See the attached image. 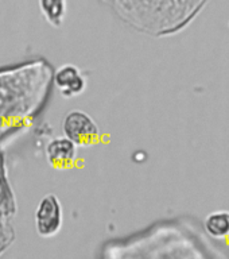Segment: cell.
<instances>
[{
  "label": "cell",
  "mask_w": 229,
  "mask_h": 259,
  "mask_svg": "<svg viewBox=\"0 0 229 259\" xmlns=\"http://www.w3.org/2000/svg\"><path fill=\"white\" fill-rule=\"evenodd\" d=\"M133 30L163 34L181 26L204 0H99Z\"/></svg>",
  "instance_id": "obj_2"
},
{
  "label": "cell",
  "mask_w": 229,
  "mask_h": 259,
  "mask_svg": "<svg viewBox=\"0 0 229 259\" xmlns=\"http://www.w3.org/2000/svg\"><path fill=\"white\" fill-rule=\"evenodd\" d=\"M205 228L214 238H224L229 235V212L217 210L210 213L205 220Z\"/></svg>",
  "instance_id": "obj_9"
},
{
  "label": "cell",
  "mask_w": 229,
  "mask_h": 259,
  "mask_svg": "<svg viewBox=\"0 0 229 259\" xmlns=\"http://www.w3.org/2000/svg\"><path fill=\"white\" fill-rule=\"evenodd\" d=\"M62 133L77 147H90L100 143V127L88 112L81 109H74L65 115Z\"/></svg>",
  "instance_id": "obj_4"
},
{
  "label": "cell",
  "mask_w": 229,
  "mask_h": 259,
  "mask_svg": "<svg viewBox=\"0 0 229 259\" xmlns=\"http://www.w3.org/2000/svg\"><path fill=\"white\" fill-rule=\"evenodd\" d=\"M39 11L53 27H61L68 14V0H38Z\"/></svg>",
  "instance_id": "obj_8"
},
{
  "label": "cell",
  "mask_w": 229,
  "mask_h": 259,
  "mask_svg": "<svg viewBox=\"0 0 229 259\" xmlns=\"http://www.w3.org/2000/svg\"><path fill=\"white\" fill-rule=\"evenodd\" d=\"M53 68L34 60L0 69V146L31 124L52 88Z\"/></svg>",
  "instance_id": "obj_1"
},
{
  "label": "cell",
  "mask_w": 229,
  "mask_h": 259,
  "mask_svg": "<svg viewBox=\"0 0 229 259\" xmlns=\"http://www.w3.org/2000/svg\"><path fill=\"white\" fill-rule=\"evenodd\" d=\"M77 157V146L65 135L53 138L44 146V158L53 169H70L76 163Z\"/></svg>",
  "instance_id": "obj_7"
},
{
  "label": "cell",
  "mask_w": 229,
  "mask_h": 259,
  "mask_svg": "<svg viewBox=\"0 0 229 259\" xmlns=\"http://www.w3.org/2000/svg\"><path fill=\"white\" fill-rule=\"evenodd\" d=\"M34 226L36 234L43 239L60 234L64 226V209L56 194L49 193L40 198L34 210Z\"/></svg>",
  "instance_id": "obj_5"
},
{
  "label": "cell",
  "mask_w": 229,
  "mask_h": 259,
  "mask_svg": "<svg viewBox=\"0 0 229 259\" xmlns=\"http://www.w3.org/2000/svg\"><path fill=\"white\" fill-rule=\"evenodd\" d=\"M52 84L65 99L81 96L88 87L86 77L77 65L64 64L53 70Z\"/></svg>",
  "instance_id": "obj_6"
},
{
  "label": "cell",
  "mask_w": 229,
  "mask_h": 259,
  "mask_svg": "<svg viewBox=\"0 0 229 259\" xmlns=\"http://www.w3.org/2000/svg\"><path fill=\"white\" fill-rule=\"evenodd\" d=\"M4 162L3 150L0 146V255L8 250L15 239L12 220L16 213V201Z\"/></svg>",
  "instance_id": "obj_3"
}]
</instances>
